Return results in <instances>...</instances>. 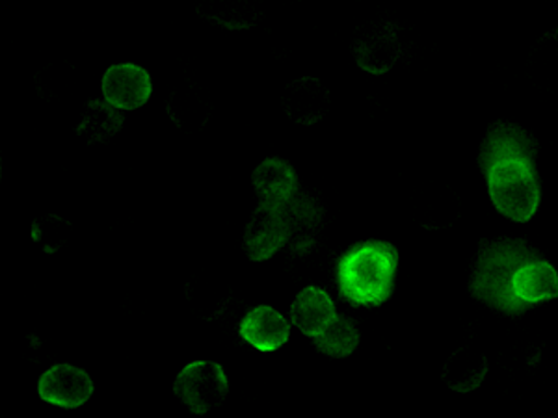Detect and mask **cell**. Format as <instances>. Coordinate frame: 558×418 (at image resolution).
<instances>
[{
	"mask_svg": "<svg viewBox=\"0 0 558 418\" xmlns=\"http://www.w3.org/2000/svg\"><path fill=\"white\" fill-rule=\"evenodd\" d=\"M252 184L260 204L281 207L299 192V175L287 160H263L254 173Z\"/></svg>",
	"mask_w": 558,
	"mask_h": 418,
	"instance_id": "obj_13",
	"label": "cell"
},
{
	"mask_svg": "<svg viewBox=\"0 0 558 418\" xmlns=\"http://www.w3.org/2000/svg\"><path fill=\"white\" fill-rule=\"evenodd\" d=\"M166 110L179 128L196 133L209 120L213 107L202 89H197L194 84H183L173 89Z\"/></svg>",
	"mask_w": 558,
	"mask_h": 418,
	"instance_id": "obj_17",
	"label": "cell"
},
{
	"mask_svg": "<svg viewBox=\"0 0 558 418\" xmlns=\"http://www.w3.org/2000/svg\"><path fill=\"white\" fill-rule=\"evenodd\" d=\"M123 121L125 118L120 110L107 101H89L84 107L83 118L76 125L75 133L88 144H102L120 133Z\"/></svg>",
	"mask_w": 558,
	"mask_h": 418,
	"instance_id": "obj_18",
	"label": "cell"
},
{
	"mask_svg": "<svg viewBox=\"0 0 558 418\" xmlns=\"http://www.w3.org/2000/svg\"><path fill=\"white\" fill-rule=\"evenodd\" d=\"M483 173L492 204L508 220L525 223L536 214L542 199L536 160H499Z\"/></svg>",
	"mask_w": 558,
	"mask_h": 418,
	"instance_id": "obj_3",
	"label": "cell"
},
{
	"mask_svg": "<svg viewBox=\"0 0 558 418\" xmlns=\"http://www.w3.org/2000/svg\"><path fill=\"white\" fill-rule=\"evenodd\" d=\"M265 0H196V12L228 30H247L257 25Z\"/></svg>",
	"mask_w": 558,
	"mask_h": 418,
	"instance_id": "obj_16",
	"label": "cell"
},
{
	"mask_svg": "<svg viewBox=\"0 0 558 418\" xmlns=\"http://www.w3.org/2000/svg\"><path fill=\"white\" fill-rule=\"evenodd\" d=\"M281 107L294 123L315 125L330 112V89L315 76H302L283 89Z\"/></svg>",
	"mask_w": 558,
	"mask_h": 418,
	"instance_id": "obj_11",
	"label": "cell"
},
{
	"mask_svg": "<svg viewBox=\"0 0 558 418\" xmlns=\"http://www.w3.org/2000/svg\"><path fill=\"white\" fill-rule=\"evenodd\" d=\"M191 286H194V292H189V299H191L192 307L196 309L197 315L209 318V320L222 315L226 305L231 299V288H229L226 281L205 278L204 281Z\"/></svg>",
	"mask_w": 558,
	"mask_h": 418,
	"instance_id": "obj_20",
	"label": "cell"
},
{
	"mask_svg": "<svg viewBox=\"0 0 558 418\" xmlns=\"http://www.w3.org/2000/svg\"><path fill=\"white\" fill-rule=\"evenodd\" d=\"M239 333L244 343L268 354L287 344L291 336V323L272 307L259 305L242 318Z\"/></svg>",
	"mask_w": 558,
	"mask_h": 418,
	"instance_id": "obj_12",
	"label": "cell"
},
{
	"mask_svg": "<svg viewBox=\"0 0 558 418\" xmlns=\"http://www.w3.org/2000/svg\"><path fill=\"white\" fill-rule=\"evenodd\" d=\"M488 374V359L475 346H462L445 361L441 380L457 393H471L483 385Z\"/></svg>",
	"mask_w": 558,
	"mask_h": 418,
	"instance_id": "obj_15",
	"label": "cell"
},
{
	"mask_svg": "<svg viewBox=\"0 0 558 418\" xmlns=\"http://www.w3.org/2000/svg\"><path fill=\"white\" fill-rule=\"evenodd\" d=\"M313 343L324 355L344 359L354 354L357 348L360 330L355 328V323L350 318L336 317L320 335L313 336Z\"/></svg>",
	"mask_w": 558,
	"mask_h": 418,
	"instance_id": "obj_19",
	"label": "cell"
},
{
	"mask_svg": "<svg viewBox=\"0 0 558 418\" xmlns=\"http://www.w3.org/2000/svg\"><path fill=\"white\" fill-rule=\"evenodd\" d=\"M400 54L399 33L389 21H371L355 33V62L371 75H386L387 71L393 70Z\"/></svg>",
	"mask_w": 558,
	"mask_h": 418,
	"instance_id": "obj_5",
	"label": "cell"
},
{
	"mask_svg": "<svg viewBox=\"0 0 558 418\" xmlns=\"http://www.w3.org/2000/svg\"><path fill=\"white\" fill-rule=\"evenodd\" d=\"M229 393L228 376L218 362L194 361L179 372L173 383V394L194 415H205L222 406Z\"/></svg>",
	"mask_w": 558,
	"mask_h": 418,
	"instance_id": "obj_4",
	"label": "cell"
},
{
	"mask_svg": "<svg viewBox=\"0 0 558 418\" xmlns=\"http://www.w3.org/2000/svg\"><path fill=\"white\" fill-rule=\"evenodd\" d=\"M291 241V228L281 207L259 204L244 231V251L254 262L272 259Z\"/></svg>",
	"mask_w": 558,
	"mask_h": 418,
	"instance_id": "obj_7",
	"label": "cell"
},
{
	"mask_svg": "<svg viewBox=\"0 0 558 418\" xmlns=\"http://www.w3.org/2000/svg\"><path fill=\"white\" fill-rule=\"evenodd\" d=\"M538 155V142L525 128L510 121H495L484 136L478 165L488 170L489 165L507 159H534Z\"/></svg>",
	"mask_w": 558,
	"mask_h": 418,
	"instance_id": "obj_8",
	"label": "cell"
},
{
	"mask_svg": "<svg viewBox=\"0 0 558 418\" xmlns=\"http://www.w3.org/2000/svg\"><path fill=\"white\" fill-rule=\"evenodd\" d=\"M0 179H2V159H0Z\"/></svg>",
	"mask_w": 558,
	"mask_h": 418,
	"instance_id": "obj_21",
	"label": "cell"
},
{
	"mask_svg": "<svg viewBox=\"0 0 558 418\" xmlns=\"http://www.w3.org/2000/svg\"><path fill=\"white\" fill-rule=\"evenodd\" d=\"M39 398L52 406L75 409L92 398L94 381L83 368L57 365L49 368L38 383Z\"/></svg>",
	"mask_w": 558,
	"mask_h": 418,
	"instance_id": "obj_9",
	"label": "cell"
},
{
	"mask_svg": "<svg viewBox=\"0 0 558 418\" xmlns=\"http://www.w3.org/2000/svg\"><path fill=\"white\" fill-rule=\"evenodd\" d=\"M473 298L505 315H523L558 296V273L529 242H483L471 275Z\"/></svg>",
	"mask_w": 558,
	"mask_h": 418,
	"instance_id": "obj_1",
	"label": "cell"
},
{
	"mask_svg": "<svg viewBox=\"0 0 558 418\" xmlns=\"http://www.w3.org/2000/svg\"><path fill=\"white\" fill-rule=\"evenodd\" d=\"M399 251L391 242L365 241L350 247L337 265L341 298L354 307H378L391 298Z\"/></svg>",
	"mask_w": 558,
	"mask_h": 418,
	"instance_id": "obj_2",
	"label": "cell"
},
{
	"mask_svg": "<svg viewBox=\"0 0 558 418\" xmlns=\"http://www.w3.org/2000/svg\"><path fill=\"white\" fill-rule=\"evenodd\" d=\"M407 210L410 220L418 228L439 231L458 222L460 199L449 184L428 181L410 196Z\"/></svg>",
	"mask_w": 558,
	"mask_h": 418,
	"instance_id": "obj_6",
	"label": "cell"
},
{
	"mask_svg": "<svg viewBox=\"0 0 558 418\" xmlns=\"http://www.w3.org/2000/svg\"><path fill=\"white\" fill-rule=\"evenodd\" d=\"M336 317L333 299L318 286H305L291 307L292 323L312 339L320 335Z\"/></svg>",
	"mask_w": 558,
	"mask_h": 418,
	"instance_id": "obj_14",
	"label": "cell"
},
{
	"mask_svg": "<svg viewBox=\"0 0 558 418\" xmlns=\"http://www.w3.org/2000/svg\"><path fill=\"white\" fill-rule=\"evenodd\" d=\"M102 97L118 110H136L151 97V76L134 64H116L102 75Z\"/></svg>",
	"mask_w": 558,
	"mask_h": 418,
	"instance_id": "obj_10",
	"label": "cell"
}]
</instances>
